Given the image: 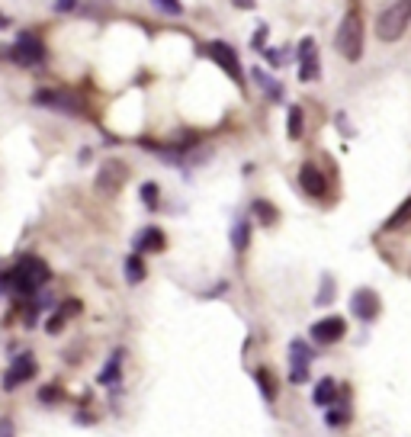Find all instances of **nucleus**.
Here are the masks:
<instances>
[{
  "mask_svg": "<svg viewBox=\"0 0 411 437\" xmlns=\"http://www.w3.org/2000/svg\"><path fill=\"white\" fill-rule=\"evenodd\" d=\"M408 222H411V196H408V200L402 203V206L395 209V212H392V219H389V222L383 225V229L395 232V229H402V225H408Z\"/></svg>",
  "mask_w": 411,
  "mask_h": 437,
  "instance_id": "nucleus-19",
  "label": "nucleus"
},
{
  "mask_svg": "<svg viewBox=\"0 0 411 437\" xmlns=\"http://www.w3.org/2000/svg\"><path fill=\"white\" fill-rule=\"evenodd\" d=\"M299 183H302V190H306L308 196H315V200H321V196L328 193L325 174H321L315 164H302V167H299Z\"/></svg>",
  "mask_w": 411,
  "mask_h": 437,
  "instance_id": "nucleus-13",
  "label": "nucleus"
},
{
  "mask_svg": "<svg viewBox=\"0 0 411 437\" xmlns=\"http://www.w3.org/2000/svg\"><path fill=\"white\" fill-rule=\"evenodd\" d=\"M347 412H344V409H337V412H328V424H344V421H347Z\"/></svg>",
  "mask_w": 411,
  "mask_h": 437,
  "instance_id": "nucleus-29",
  "label": "nucleus"
},
{
  "mask_svg": "<svg viewBox=\"0 0 411 437\" xmlns=\"http://www.w3.org/2000/svg\"><path fill=\"white\" fill-rule=\"evenodd\" d=\"M254 380H257V386H260V392H264V399L267 402H273L277 399V380H273V373L270 370H254Z\"/></svg>",
  "mask_w": 411,
  "mask_h": 437,
  "instance_id": "nucleus-18",
  "label": "nucleus"
},
{
  "mask_svg": "<svg viewBox=\"0 0 411 437\" xmlns=\"http://www.w3.org/2000/svg\"><path fill=\"white\" fill-rule=\"evenodd\" d=\"M145 261H141V254H129L126 257V280H129V283H132V286H139L141 283V280H145Z\"/></svg>",
  "mask_w": 411,
  "mask_h": 437,
  "instance_id": "nucleus-17",
  "label": "nucleus"
},
{
  "mask_svg": "<svg viewBox=\"0 0 411 437\" xmlns=\"http://www.w3.org/2000/svg\"><path fill=\"white\" fill-rule=\"evenodd\" d=\"M202 55H209L212 62H216L219 68L225 71V74L235 77L238 84L244 81V68H241V62H238V55L228 49V45H225V42H206V45H202Z\"/></svg>",
  "mask_w": 411,
  "mask_h": 437,
  "instance_id": "nucleus-6",
  "label": "nucleus"
},
{
  "mask_svg": "<svg viewBox=\"0 0 411 437\" xmlns=\"http://www.w3.org/2000/svg\"><path fill=\"white\" fill-rule=\"evenodd\" d=\"M350 312L360 322H373L379 315V296L369 286H360V290L350 296Z\"/></svg>",
  "mask_w": 411,
  "mask_h": 437,
  "instance_id": "nucleus-10",
  "label": "nucleus"
},
{
  "mask_svg": "<svg viewBox=\"0 0 411 437\" xmlns=\"http://www.w3.org/2000/svg\"><path fill=\"white\" fill-rule=\"evenodd\" d=\"M248 238H251V222H248V219H238L235 229H231V244H235V251L248 248Z\"/></svg>",
  "mask_w": 411,
  "mask_h": 437,
  "instance_id": "nucleus-21",
  "label": "nucleus"
},
{
  "mask_svg": "<svg viewBox=\"0 0 411 437\" xmlns=\"http://www.w3.org/2000/svg\"><path fill=\"white\" fill-rule=\"evenodd\" d=\"M337 52H341L347 62H360L363 55V16L357 7H350L341 20V29H337Z\"/></svg>",
  "mask_w": 411,
  "mask_h": 437,
  "instance_id": "nucleus-2",
  "label": "nucleus"
},
{
  "mask_svg": "<svg viewBox=\"0 0 411 437\" xmlns=\"http://www.w3.org/2000/svg\"><path fill=\"white\" fill-rule=\"evenodd\" d=\"M158 196H161L158 183H141V203H145L148 209H154V206H158Z\"/></svg>",
  "mask_w": 411,
  "mask_h": 437,
  "instance_id": "nucleus-24",
  "label": "nucleus"
},
{
  "mask_svg": "<svg viewBox=\"0 0 411 437\" xmlns=\"http://www.w3.org/2000/svg\"><path fill=\"white\" fill-rule=\"evenodd\" d=\"M52 280V267L45 264L39 254H26L16 261L13 271L0 273V286L4 290H13L20 296H35L39 290H45Z\"/></svg>",
  "mask_w": 411,
  "mask_h": 437,
  "instance_id": "nucleus-1",
  "label": "nucleus"
},
{
  "mask_svg": "<svg viewBox=\"0 0 411 437\" xmlns=\"http://www.w3.org/2000/svg\"><path fill=\"white\" fill-rule=\"evenodd\" d=\"M331 286H335V280L325 277V283H321V293H318V305H325L328 299H331Z\"/></svg>",
  "mask_w": 411,
  "mask_h": 437,
  "instance_id": "nucleus-28",
  "label": "nucleus"
},
{
  "mask_svg": "<svg viewBox=\"0 0 411 437\" xmlns=\"http://www.w3.org/2000/svg\"><path fill=\"white\" fill-rule=\"evenodd\" d=\"M33 103L35 106H45V110H58V113H68V116H77L81 113V103H77L71 93H62V91H49V87H42V91L33 93Z\"/></svg>",
  "mask_w": 411,
  "mask_h": 437,
  "instance_id": "nucleus-8",
  "label": "nucleus"
},
{
  "mask_svg": "<svg viewBox=\"0 0 411 437\" xmlns=\"http://www.w3.org/2000/svg\"><path fill=\"white\" fill-rule=\"evenodd\" d=\"M122 351H112L110 354V361H106V367L100 370V376H97V382L100 386H112V382H119V373H122Z\"/></svg>",
  "mask_w": 411,
  "mask_h": 437,
  "instance_id": "nucleus-15",
  "label": "nucleus"
},
{
  "mask_svg": "<svg viewBox=\"0 0 411 437\" xmlns=\"http://www.w3.org/2000/svg\"><path fill=\"white\" fill-rule=\"evenodd\" d=\"M126 177H129V167L122 164V161L110 158V161H103V167H100V174H97V190L106 196H116L119 187L126 183Z\"/></svg>",
  "mask_w": 411,
  "mask_h": 437,
  "instance_id": "nucleus-7",
  "label": "nucleus"
},
{
  "mask_svg": "<svg viewBox=\"0 0 411 437\" xmlns=\"http://www.w3.org/2000/svg\"><path fill=\"white\" fill-rule=\"evenodd\" d=\"M264 39H267V26H260L257 33H254V42H251V45H254L257 52H264Z\"/></svg>",
  "mask_w": 411,
  "mask_h": 437,
  "instance_id": "nucleus-30",
  "label": "nucleus"
},
{
  "mask_svg": "<svg viewBox=\"0 0 411 437\" xmlns=\"http://www.w3.org/2000/svg\"><path fill=\"white\" fill-rule=\"evenodd\" d=\"M13 62L26 64V68H35V64L45 62V45L35 33H20L13 45Z\"/></svg>",
  "mask_w": 411,
  "mask_h": 437,
  "instance_id": "nucleus-5",
  "label": "nucleus"
},
{
  "mask_svg": "<svg viewBox=\"0 0 411 437\" xmlns=\"http://www.w3.org/2000/svg\"><path fill=\"white\" fill-rule=\"evenodd\" d=\"M64 322H68V319H64L62 312H58V315H52V319L45 322V331H49V334H58V331H62V328H64Z\"/></svg>",
  "mask_w": 411,
  "mask_h": 437,
  "instance_id": "nucleus-26",
  "label": "nucleus"
},
{
  "mask_svg": "<svg viewBox=\"0 0 411 437\" xmlns=\"http://www.w3.org/2000/svg\"><path fill=\"white\" fill-rule=\"evenodd\" d=\"M289 139H302V110L299 106L289 110Z\"/></svg>",
  "mask_w": 411,
  "mask_h": 437,
  "instance_id": "nucleus-23",
  "label": "nucleus"
},
{
  "mask_svg": "<svg viewBox=\"0 0 411 437\" xmlns=\"http://www.w3.org/2000/svg\"><path fill=\"white\" fill-rule=\"evenodd\" d=\"M344 331H347V322H344L341 315H328V319L312 325V338L318 341V344H335V341L344 338Z\"/></svg>",
  "mask_w": 411,
  "mask_h": 437,
  "instance_id": "nucleus-12",
  "label": "nucleus"
},
{
  "mask_svg": "<svg viewBox=\"0 0 411 437\" xmlns=\"http://www.w3.org/2000/svg\"><path fill=\"white\" fill-rule=\"evenodd\" d=\"M64 392H62V386H55V382H52V386H45V389H39V402H58V399H62Z\"/></svg>",
  "mask_w": 411,
  "mask_h": 437,
  "instance_id": "nucleus-25",
  "label": "nucleus"
},
{
  "mask_svg": "<svg viewBox=\"0 0 411 437\" xmlns=\"http://www.w3.org/2000/svg\"><path fill=\"white\" fill-rule=\"evenodd\" d=\"M315 405H335L337 399V382L335 380H321L318 386H315Z\"/></svg>",
  "mask_w": 411,
  "mask_h": 437,
  "instance_id": "nucleus-16",
  "label": "nucleus"
},
{
  "mask_svg": "<svg viewBox=\"0 0 411 437\" xmlns=\"http://www.w3.org/2000/svg\"><path fill=\"white\" fill-rule=\"evenodd\" d=\"M299 77L302 81H318L321 77V64H318V49H315V39L299 42Z\"/></svg>",
  "mask_w": 411,
  "mask_h": 437,
  "instance_id": "nucleus-11",
  "label": "nucleus"
},
{
  "mask_svg": "<svg viewBox=\"0 0 411 437\" xmlns=\"http://www.w3.org/2000/svg\"><path fill=\"white\" fill-rule=\"evenodd\" d=\"M254 81H257L260 87H264L267 97H270V100H283V87H279V84L273 81V77L267 74V71H260V68H257V71H254Z\"/></svg>",
  "mask_w": 411,
  "mask_h": 437,
  "instance_id": "nucleus-20",
  "label": "nucleus"
},
{
  "mask_svg": "<svg viewBox=\"0 0 411 437\" xmlns=\"http://www.w3.org/2000/svg\"><path fill=\"white\" fill-rule=\"evenodd\" d=\"M39 373V367H35V357L33 354H20L13 357V363H10V370L4 373V389H20L23 382H29L33 376Z\"/></svg>",
  "mask_w": 411,
  "mask_h": 437,
  "instance_id": "nucleus-9",
  "label": "nucleus"
},
{
  "mask_svg": "<svg viewBox=\"0 0 411 437\" xmlns=\"http://www.w3.org/2000/svg\"><path fill=\"white\" fill-rule=\"evenodd\" d=\"M408 23H411V4H389L376 20V35L383 42H395L405 35Z\"/></svg>",
  "mask_w": 411,
  "mask_h": 437,
  "instance_id": "nucleus-3",
  "label": "nucleus"
},
{
  "mask_svg": "<svg viewBox=\"0 0 411 437\" xmlns=\"http://www.w3.org/2000/svg\"><path fill=\"white\" fill-rule=\"evenodd\" d=\"M158 10H164V13H180V4H158Z\"/></svg>",
  "mask_w": 411,
  "mask_h": 437,
  "instance_id": "nucleus-31",
  "label": "nucleus"
},
{
  "mask_svg": "<svg viewBox=\"0 0 411 437\" xmlns=\"http://www.w3.org/2000/svg\"><path fill=\"white\" fill-rule=\"evenodd\" d=\"M164 235H161V229H154V225H148L145 232H141L139 238H135V254H145V251H164Z\"/></svg>",
  "mask_w": 411,
  "mask_h": 437,
  "instance_id": "nucleus-14",
  "label": "nucleus"
},
{
  "mask_svg": "<svg viewBox=\"0 0 411 437\" xmlns=\"http://www.w3.org/2000/svg\"><path fill=\"white\" fill-rule=\"evenodd\" d=\"M254 215H257L264 225H273V222H277V209H273L267 200H254Z\"/></svg>",
  "mask_w": 411,
  "mask_h": 437,
  "instance_id": "nucleus-22",
  "label": "nucleus"
},
{
  "mask_svg": "<svg viewBox=\"0 0 411 437\" xmlns=\"http://www.w3.org/2000/svg\"><path fill=\"white\" fill-rule=\"evenodd\" d=\"M0 437H16V428H13V418H0Z\"/></svg>",
  "mask_w": 411,
  "mask_h": 437,
  "instance_id": "nucleus-27",
  "label": "nucleus"
},
{
  "mask_svg": "<svg viewBox=\"0 0 411 437\" xmlns=\"http://www.w3.org/2000/svg\"><path fill=\"white\" fill-rule=\"evenodd\" d=\"M312 347H308V341L296 338L289 341V382H296V386H302V382H308V370H312Z\"/></svg>",
  "mask_w": 411,
  "mask_h": 437,
  "instance_id": "nucleus-4",
  "label": "nucleus"
}]
</instances>
